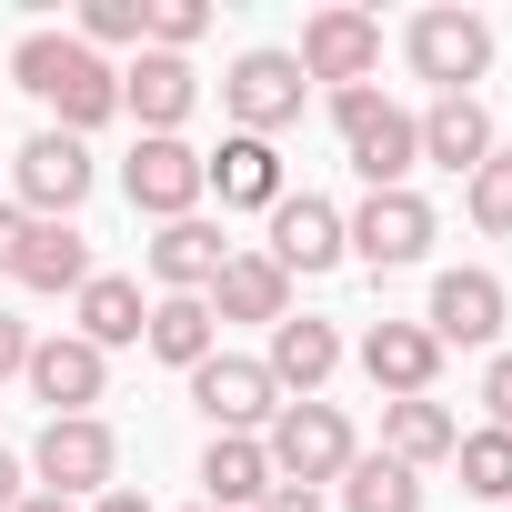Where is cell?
Returning <instances> with one entry per match:
<instances>
[{
	"instance_id": "cell-10",
	"label": "cell",
	"mask_w": 512,
	"mask_h": 512,
	"mask_svg": "<svg viewBox=\"0 0 512 512\" xmlns=\"http://www.w3.org/2000/svg\"><path fill=\"white\" fill-rule=\"evenodd\" d=\"M502 312H512V292H502L492 272H472V262H462V272H442V282H432L422 332H432L442 352H492V342H502Z\"/></svg>"
},
{
	"instance_id": "cell-5",
	"label": "cell",
	"mask_w": 512,
	"mask_h": 512,
	"mask_svg": "<svg viewBox=\"0 0 512 512\" xmlns=\"http://www.w3.org/2000/svg\"><path fill=\"white\" fill-rule=\"evenodd\" d=\"M31 472H41V492H61V502H101L111 482H121V432L101 422V412H71V422H41V442H31Z\"/></svg>"
},
{
	"instance_id": "cell-30",
	"label": "cell",
	"mask_w": 512,
	"mask_h": 512,
	"mask_svg": "<svg viewBox=\"0 0 512 512\" xmlns=\"http://www.w3.org/2000/svg\"><path fill=\"white\" fill-rule=\"evenodd\" d=\"M462 201H472V221H482V231H502V241H512V151H492V161L462 181Z\"/></svg>"
},
{
	"instance_id": "cell-17",
	"label": "cell",
	"mask_w": 512,
	"mask_h": 512,
	"mask_svg": "<svg viewBox=\"0 0 512 512\" xmlns=\"http://www.w3.org/2000/svg\"><path fill=\"white\" fill-rule=\"evenodd\" d=\"M201 302H211V322H292V272L272 251H231Z\"/></svg>"
},
{
	"instance_id": "cell-21",
	"label": "cell",
	"mask_w": 512,
	"mask_h": 512,
	"mask_svg": "<svg viewBox=\"0 0 512 512\" xmlns=\"http://www.w3.org/2000/svg\"><path fill=\"white\" fill-rule=\"evenodd\" d=\"M272 492V452L251 442V432H211V452H201V502L211 512H251Z\"/></svg>"
},
{
	"instance_id": "cell-23",
	"label": "cell",
	"mask_w": 512,
	"mask_h": 512,
	"mask_svg": "<svg viewBox=\"0 0 512 512\" xmlns=\"http://www.w3.org/2000/svg\"><path fill=\"white\" fill-rule=\"evenodd\" d=\"M11 282H21V292H81V282H91V241H81L71 221H31Z\"/></svg>"
},
{
	"instance_id": "cell-39",
	"label": "cell",
	"mask_w": 512,
	"mask_h": 512,
	"mask_svg": "<svg viewBox=\"0 0 512 512\" xmlns=\"http://www.w3.org/2000/svg\"><path fill=\"white\" fill-rule=\"evenodd\" d=\"M191 512H211V502H191Z\"/></svg>"
},
{
	"instance_id": "cell-25",
	"label": "cell",
	"mask_w": 512,
	"mask_h": 512,
	"mask_svg": "<svg viewBox=\"0 0 512 512\" xmlns=\"http://www.w3.org/2000/svg\"><path fill=\"white\" fill-rule=\"evenodd\" d=\"M452 442H462V422L422 392V402H382V462H402V472H422V462H452Z\"/></svg>"
},
{
	"instance_id": "cell-2",
	"label": "cell",
	"mask_w": 512,
	"mask_h": 512,
	"mask_svg": "<svg viewBox=\"0 0 512 512\" xmlns=\"http://www.w3.org/2000/svg\"><path fill=\"white\" fill-rule=\"evenodd\" d=\"M332 131H342V151H352V171H362L372 191H412L422 131H412L402 101H382L372 81H362V91H332Z\"/></svg>"
},
{
	"instance_id": "cell-16",
	"label": "cell",
	"mask_w": 512,
	"mask_h": 512,
	"mask_svg": "<svg viewBox=\"0 0 512 512\" xmlns=\"http://www.w3.org/2000/svg\"><path fill=\"white\" fill-rule=\"evenodd\" d=\"M141 262H151V282H161V292H191V302H201V292L221 282V262H231V241H221V221H201V211H191V221H161V231H151Z\"/></svg>"
},
{
	"instance_id": "cell-6",
	"label": "cell",
	"mask_w": 512,
	"mask_h": 512,
	"mask_svg": "<svg viewBox=\"0 0 512 512\" xmlns=\"http://www.w3.org/2000/svg\"><path fill=\"white\" fill-rule=\"evenodd\" d=\"M302 61L292 51H241L231 61V81H221V111H231V131L241 141H272V131H292L302 121Z\"/></svg>"
},
{
	"instance_id": "cell-22",
	"label": "cell",
	"mask_w": 512,
	"mask_h": 512,
	"mask_svg": "<svg viewBox=\"0 0 512 512\" xmlns=\"http://www.w3.org/2000/svg\"><path fill=\"white\" fill-rule=\"evenodd\" d=\"M412 131H422V161H442V171H462V181L492 161V111H482L472 91H462V101H432Z\"/></svg>"
},
{
	"instance_id": "cell-27",
	"label": "cell",
	"mask_w": 512,
	"mask_h": 512,
	"mask_svg": "<svg viewBox=\"0 0 512 512\" xmlns=\"http://www.w3.org/2000/svg\"><path fill=\"white\" fill-rule=\"evenodd\" d=\"M342 512H422V472H402V462L362 452V462L342 472Z\"/></svg>"
},
{
	"instance_id": "cell-3",
	"label": "cell",
	"mask_w": 512,
	"mask_h": 512,
	"mask_svg": "<svg viewBox=\"0 0 512 512\" xmlns=\"http://www.w3.org/2000/svg\"><path fill=\"white\" fill-rule=\"evenodd\" d=\"M262 452H272V482H302V492H322V482H342L362 462L342 402H282L272 432H262Z\"/></svg>"
},
{
	"instance_id": "cell-24",
	"label": "cell",
	"mask_w": 512,
	"mask_h": 512,
	"mask_svg": "<svg viewBox=\"0 0 512 512\" xmlns=\"http://www.w3.org/2000/svg\"><path fill=\"white\" fill-rule=\"evenodd\" d=\"M141 342H151L171 372H201V362L221 352V322H211V302H191V292H161V302H151V322H141Z\"/></svg>"
},
{
	"instance_id": "cell-28",
	"label": "cell",
	"mask_w": 512,
	"mask_h": 512,
	"mask_svg": "<svg viewBox=\"0 0 512 512\" xmlns=\"http://www.w3.org/2000/svg\"><path fill=\"white\" fill-rule=\"evenodd\" d=\"M452 462H462V492H472V502H512V432L482 422V432L452 442Z\"/></svg>"
},
{
	"instance_id": "cell-18",
	"label": "cell",
	"mask_w": 512,
	"mask_h": 512,
	"mask_svg": "<svg viewBox=\"0 0 512 512\" xmlns=\"http://www.w3.org/2000/svg\"><path fill=\"white\" fill-rule=\"evenodd\" d=\"M262 372H272V392H292V402H322V382L342 372V332L332 322H272V352H262Z\"/></svg>"
},
{
	"instance_id": "cell-35",
	"label": "cell",
	"mask_w": 512,
	"mask_h": 512,
	"mask_svg": "<svg viewBox=\"0 0 512 512\" xmlns=\"http://www.w3.org/2000/svg\"><path fill=\"white\" fill-rule=\"evenodd\" d=\"M21 231H31V211H21V201H0V272L21 262Z\"/></svg>"
},
{
	"instance_id": "cell-33",
	"label": "cell",
	"mask_w": 512,
	"mask_h": 512,
	"mask_svg": "<svg viewBox=\"0 0 512 512\" xmlns=\"http://www.w3.org/2000/svg\"><path fill=\"white\" fill-rule=\"evenodd\" d=\"M21 362H31V322H11V312H0V382H11Z\"/></svg>"
},
{
	"instance_id": "cell-34",
	"label": "cell",
	"mask_w": 512,
	"mask_h": 512,
	"mask_svg": "<svg viewBox=\"0 0 512 512\" xmlns=\"http://www.w3.org/2000/svg\"><path fill=\"white\" fill-rule=\"evenodd\" d=\"M251 512H322V492H302V482H272V492L251 502Z\"/></svg>"
},
{
	"instance_id": "cell-29",
	"label": "cell",
	"mask_w": 512,
	"mask_h": 512,
	"mask_svg": "<svg viewBox=\"0 0 512 512\" xmlns=\"http://www.w3.org/2000/svg\"><path fill=\"white\" fill-rule=\"evenodd\" d=\"M141 31H151V0H81V51H111V41H131L141 51Z\"/></svg>"
},
{
	"instance_id": "cell-12",
	"label": "cell",
	"mask_w": 512,
	"mask_h": 512,
	"mask_svg": "<svg viewBox=\"0 0 512 512\" xmlns=\"http://www.w3.org/2000/svg\"><path fill=\"white\" fill-rule=\"evenodd\" d=\"M121 191H131V211H151V221H191L201 211V151L171 131V141H141L131 161H121Z\"/></svg>"
},
{
	"instance_id": "cell-38",
	"label": "cell",
	"mask_w": 512,
	"mask_h": 512,
	"mask_svg": "<svg viewBox=\"0 0 512 512\" xmlns=\"http://www.w3.org/2000/svg\"><path fill=\"white\" fill-rule=\"evenodd\" d=\"M21 512H81V502H61V492H21Z\"/></svg>"
},
{
	"instance_id": "cell-13",
	"label": "cell",
	"mask_w": 512,
	"mask_h": 512,
	"mask_svg": "<svg viewBox=\"0 0 512 512\" xmlns=\"http://www.w3.org/2000/svg\"><path fill=\"white\" fill-rule=\"evenodd\" d=\"M21 382H31V402H51V422H71V412H91L111 392V352H91L81 332H51V342H31Z\"/></svg>"
},
{
	"instance_id": "cell-4",
	"label": "cell",
	"mask_w": 512,
	"mask_h": 512,
	"mask_svg": "<svg viewBox=\"0 0 512 512\" xmlns=\"http://www.w3.org/2000/svg\"><path fill=\"white\" fill-rule=\"evenodd\" d=\"M402 51H412V71L432 81V101H462L482 71H492V21L482 11H412V31H402Z\"/></svg>"
},
{
	"instance_id": "cell-40",
	"label": "cell",
	"mask_w": 512,
	"mask_h": 512,
	"mask_svg": "<svg viewBox=\"0 0 512 512\" xmlns=\"http://www.w3.org/2000/svg\"><path fill=\"white\" fill-rule=\"evenodd\" d=\"M502 512H512V502H502Z\"/></svg>"
},
{
	"instance_id": "cell-9",
	"label": "cell",
	"mask_w": 512,
	"mask_h": 512,
	"mask_svg": "<svg viewBox=\"0 0 512 512\" xmlns=\"http://www.w3.org/2000/svg\"><path fill=\"white\" fill-rule=\"evenodd\" d=\"M342 251L372 272H412L422 251H432V201L422 191H372L352 221H342Z\"/></svg>"
},
{
	"instance_id": "cell-19",
	"label": "cell",
	"mask_w": 512,
	"mask_h": 512,
	"mask_svg": "<svg viewBox=\"0 0 512 512\" xmlns=\"http://www.w3.org/2000/svg\"><path fill=\"white\" fill-rule=\"evenodd\" d=\"M262 251H272L282 272H332V262H342V211H332V201H312V191H282V201H272V241H262Z\"/></svg>"
},
{
	"instance_id": "cell-32",
	"label": "cell",
	"mask_w": 512,
	"mask_h": 512,
	"mask_svg": "<svg viewBox=\"0 0 512 512\" xmlns=\"http://www.w3.org/2000/svg\"><path fill=\"white\" fill-rule=\"evenodd\" d=\"M482 412H492V432H512V352H492V372H482Z\"/></svg>"
},
{
	"instance_id": "cell-1",
	"label": "cell",
	"mask_w": 512,
	"mask_h": 512,
	"mask_svg": "<svg viewBox=\"0 0 512 512\" xmlns=\"http://www.w3.org/2000/svg\"><path fill=\"white\" fill-rule=\"evenodd\" d=\"M11 91H31V101L51 111V131H71V141L121 111V71H111L101 51H81L71 31H31V41L11 51Z\"/></svg>"
},
{
	"instance_id": "cell-26",
	"label": "cell",
	"mask_w": 512,
	"mask_h": 512,
	"mask_svg": "<svg viewBox=\"0 0 512 512\" xmlns=\"http://www.w3.org/2000/svg\"><path fill=\"white\" fill-rule=\"evenodd\" d=\"M71 302H81V342H91V352H121V342H141V322H151L141 282H121V272H91Z\"/></svg>"
},
{
	"instance_id": "cell-8",
	"label": "cell",
	"mask_w": 512,
	"mask_h": 512,
	"mask_svg": "<svg viewBox=\"0 0 512 512\" xmlns=\"http://www.w3.org/2000/svg\"><path fill=\"white\" fill-rule=\"evenodd\" d=\"M302 81H332V91H362L372 71H382V21L372 11H352V0H332V11H312L302 21Z\"/></svg>"
},
{
	"instance_id": "cell-37",
	"label": "cell",
	"mask_w": 512,
	"mask_h": 512,
	"mask_svg": "<svg viewBox=\"0 0 512 512\" xmlns=\"http://www.w3.org/2000/svg\"><path fill=\"white\" fill-rule=\"evenodd\" d=\"M91 512H151V502H141V492H131V482H111V492H101V502H91Z\"/></svg>"
},
{
	"instance_id": "cell-14",
	"label": "cell",
	"mask_w": 512,
	"mask_h": 512,
	"mask_svg": "<svg viewBox=\"0 0 512 512\" xmlns=\"http://www.w3.org/2000/svg\"><path fill=\"white\" fill-rule=\"evenodd\" d=\"M191 101H201V71H191L181 51H141V61L121 71V111L141 121V141H171V131L191 121Z\"/></svg>"
},
{
	"instance_id": "cell-7",
	"label": "cell",
	"mask_w": 512,
	"mask_h": 512,
	"mask_svg": "<svg viewBox=\"0 0 512 512\" xmlns=\"http://www.w3.org/2000/svg\"><path fill=\"white\" fill-rule=\"evenodd\" d=\"M11 181H21V211L31 221H71L81 201H91V141H71V131H31L21 151H11Z\"/></svg>"
},
{
	"instance_id": "cell-11",
	"label": "cell",
	"mask_w": 512,
	"mask_h": 512,
	"mask_svg": "<svg viewBox=\"0 0 512 512\" xmlns=\"http://www.w3.org/2000/svg\"><path fill=\"white\" fill-rule=\"evenodd\" d=\"M191 402H201V422H211V432H251V442H262V432H272V412H282L272 372H262V362H241V352H211V362L191 372Z\"/></svg>"
},
{
	"instance_id": "cell-15",
	"label": "cell",
	"mask_w": 512,
	"mask_h": 512,
	"mask_svg": "<svg viewBox=\"0 0 512 512\" xmlns=\"http://www.w3.org/2000/svg\"><path fill=\"white\" fill-rule=\"evenodd\" d=\"M362 372H372L382 402H422V392L442 382V342H432L422 322H372V332H362Z\"/></svg>"
},
{
	"instance_id": "cell-20",
	"label": "cell",
	"mask_w": 512,
	"mask_h": 512,
	"mask_svg": "<svg viewBox=\"0 0 512 512\" xmlns=\"http://www.w3.org/2000/svg\"><path fill=\"white\" fill-rule=\"evenodd\" d=\"M201 181L221 191V211H272V201H282V151L231 131L221 151H201Z\"/></svg>"
},
{
	"instance_id": "cell-36",
	"label": "cell",
	"mask_w": 512,
	"mask_h": 512,
	"mask_svg": "<svg viewBox=\"0 0 512 512\" xmlns=\"http://www.w3.org/2000/svg\"><path fill=\"white\" fill-rule=\"evenodd\" d=\"M21 492H31L21 482V452H0V512H21Z\"/></svg>"
},
{
	"instance_id": "cell-31",
	"label": "cell",
	"mask_w": 512,
	"mask_h": 512,
	"mask_svg": "<svg viewBox=\"0 0 512 512\" xmlns=\"http://www.w3.org/2000/svg\"><path fill=\"white\" fill-rule=\"evenodd\" d=\"M211 31V11L201 0H151V31H141V51H181L191 61V41Z\"/></svg>"
}]
</instances>
